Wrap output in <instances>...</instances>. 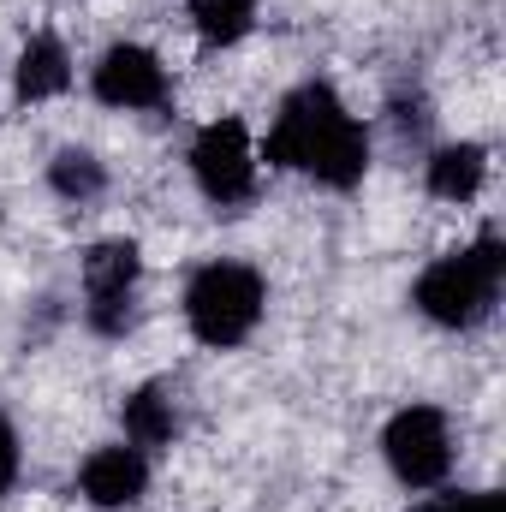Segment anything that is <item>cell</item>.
<instances>
[{
    "instance_id": "obj_1",
    "label": "cell",
    "mask_w": 506,
    "mask_h": 512,
    "mask_svg": "<svg viewBox=\"0 0 506 512\" xmlns=\"http://www.w3.org/2000/svg\"><path fill=\"white\" fill-rule=\"evenodd\" d=\"M268 161L310 173L334 191H352L370 167V131L352 120V108L328 84H298L268 131Z\"/></svg>"
},
{
    "instance_id": "obj_2",
    "label": "cell",
    "mask_w": 506,
    "mask_h": 512,
    "mask_svg": "<svg viewBox=\"0 0 506 512\" xmlns=\"http://www.w3.org/2000/svg\"><path fill=\"white\" fill-rule=\"evenodd\" d=\"M501 280H506V251L495 233H483L471 251H453L441 262L423 268L411 304L441 322V328H477L495 316V298H501Z\"/></svg>"
},
{
    "instance_id": "obj_3",
    "label": "cell",
    "mask_w": 506,
    "mask_h": 512,
    "mask_svg": "<svg viewBox=\"0 0 506 512\" xmlns=\"http://www.w3.org/2000/svg\"><path fill=\"white\" fill-rule=\"evenodd\" d=\"M185 316H191V334L215 352L227 346H245L262 316V274L245 262H209L197 268V280L185 286Z\"/></svg>"
},
{
    "instance_id": "obj_4",
    "label": "cell",
    "mask_w": 506,
    "mask_h": 512,
    "mask_svg": "<svg viewBox=\"0 0 506 512\" xmlns=\"http://www.w3.org/2000/svg\"><path fill=\"white\" fill-rule=\"evenodd\" d=\"M137 274H143V256L131 239H108L84 256V322L102 334V340H120L131 322H137Z\"/></svg>"
},
{
    "instance_id": "obj_5",
    "label": "cell",
    "mask_w": 506,
    "mask_h": 512,
    "mask_svg": "<svg viewBox=\"0 0 506 512\" xmlns=\"http://www.w3.org/2000/svg\"><path fill=\"white\" fill-rule=\"evenodd\" d=\"M381 453L393 465V477L405 489H435L453 465V435H447V417L435 405H405L387 435H381Z\"/></svg>"
},
{
    "instance_id": "obj_6",
    "label": "cell",
    "mask_w": 506,
    "mask_h": 512,
    "mask_svg": "<svg viewBox=\"0 0 506 512\" xmlns=\"http://www.w3.org/2000/svg\"><path fill=\"white\" fill-rule=\"evenodd\" d=\"M191 173H197V185H203L209 203H221V209L251 203L256 197V149H251L245 120H215V126L197 131Z\"/></svg>"
},
{
    "instance_id": "obj_7",
    "label": "cell",
    "mask_w": 506,
    "mask_h": 512,
    "mask_svg": "<svg viewBox=\"0 0 506 512\" xmlns=\"http://www.w3.org/2000/svg\"><path fill=\"white\" fill-rule=\"evenodd\" d=\"M96 102L108 108H161L167 102V66L137 48V42H114L96 66Z\"/></svg>"
},
{
    "instance_id": "obj_8",
    "label": "cell",
    "mask_w": 506,
    "mask_h": 512,
    "mask_svg": "<svg viewBox=\"0 0 506 512\" xmlns=\"http://www.w3.org/2000/svg\"><path fill=\"white\" fill-rule=\"evenodd\" d=\"M143 489H149V465H143L137 447H102V453H90L84 471H78V495L102 512L137 507Z\"/></svg>"
},
{
    "instance_id": "obj_9",
    "label": "cell",
    "mask_w": 506,
    "mask_h": 512,
    "mask_svg": "<svg viewBox=\"0 0 506 512\" xmlns=\"http://www.w3.org/2000/svg\"><path fill=\"white\" fill-rule=\"evenodd\" d=\"M72 84V54L60 36H30L18 48V102H48Z\"/></svg>"
},
{
    "instance_id": "obj_10",
    "label": "cell",
    "mask_w": 506,
    "mask_h": 512,
    "mask_svg": "<svg viewBox=\"0 0 506 512\" xmlns=\"http://www.w3.org/2000/svg\"><path fill=\"white\" fill-rule=\"evenodd\" d=\"M126 435L131 447H167L179 435V405H173V387L167 382H143L126 399Z\"/></svg>"
},
{
    "instance_id": "obj_11",
    "label": "cell",
    "mask_w": 506,
    "mask_h": 512,
    "mask_svg": "<svg viewBox=\"0 0 506 512\" xmlns=\"http://www.w3.org/2000/svg\"><path fill=\"white\" fill-rule=\"evenodd\" d=\"M483 173H489V155L477 143H453V149L429 155V191L447 203H471L483 191Z\"/></svg>"
},
{
    "instance_id": "obj_12",
    "label": "cell",
    "mask_w": 506,
    "mask_h": 512,
    "mask_svg": "<svg viewBox=\"0 0 506 512\" xmlns=\"http://www.w3.org/2000/svg\"><path fill=\"white\" fill-rule=\"evenodd\" d=\"M191 24L209 48H233V42L251 36L256 0H191Z\"/></svg>"
},
{
    "instance_id": "obj_13",
    "label": "cell",
    "mask_w": 506,
    "mask_h": 512,
    "mask_svg": "<svg viewBox=\"0 0 506 512\" xmlns=\"http://www.w3.org/2000/svg\"><path fill=\"white\" fill-rule=\"evenodd\" d=\"M48 185H54L66 203H96V197L108 191V173H102V161H96L90 149H60L54 167H48Z\"/></svg>"
},
{
    "instance_id": "obj_14",
    "label": "cell",
    "mask_w": 506,
    "mask_h": 512,
    "mask_svg": "<svg viewBox=\"0 0 506 512\" xmlns=\"http://www.w3.org/2000/svg\"><path fill=\"white\" fill-rule=\"evenodd\" d=\"M417 512H501V495H489V489H477V495H435Z\"/></svg>"
},
{
    "instance_id": "obj_15",
    "label": "cell",
    "mask_w": 506,
    "mask_h": 512,
    "mask_svg": "<svg viewBox=\"0 0 506 512\" xmlns=\"http://www.w3.org/2000/svg\"><path fill=\"white\" fill-rule=\"evenodd\" d=\"M393 126L405 131V137H423V131H429V108H423V96H417V102L393 96Z\"/></svg>"
},
{
    "instance_id": "obj_16",
    "label": "cell",
    "mask_w": 506,
    "mask_h": 512,
    "mask_svg": "<svg viewBox=\"0 0 506 512\" xmlns=\"http://www.w3.org/2000/svg\"><path fill=\"white\" fill-rule=\"evenodd\" d=\"M12 477H18V435H12V423L0 417V495L12 489Z\"/></svg>"
}]
</instances>
